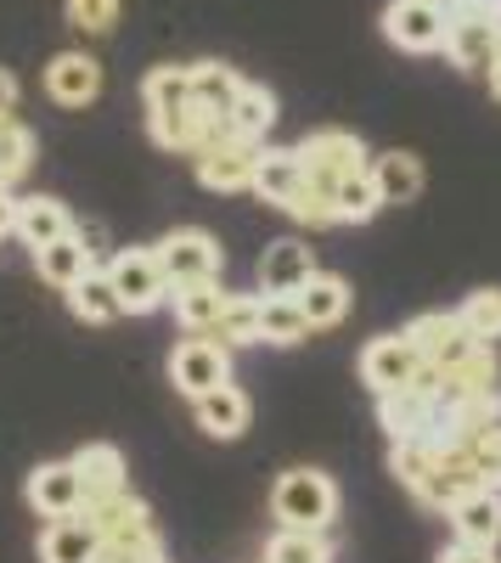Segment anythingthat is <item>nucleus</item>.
I'll list each match as a JSON object with an SVG mask.
<instances>
[{
	"mask_svg": "<svg viewBox=\"0 0 501 563\" xmlns=\"http://www.w3.org/2000/svg\"><path fill=\"white\" fill-rule=\"evenodd\" d=\"M270 512L288 530H327L338 519V485L315 474V467H288L277 490H270Z\"/></svg>",
	"mask_w": 501,
	"mask_h": 563,
	"instance_id": "obj_1",
	"label": "nucleus"
},
{
	"mask_svg": "<svg viewBox=\"0 0 501 563\" xmlns=\"http://www.w3.org/2000/svg\"><path fill=\"white\" fill-rule=\"evenodd\" d=\"M85 519L97 525V541L113 547V552H130V558H158L164 552L158 547V525H153V507L142 496H130V490H119V496H108L97 507H85Z\"/></svg>",
	"mask_w": 501,
	"mask_h": 563,
	"instance_id": "obj_2",
	"label": "nucleus"
},
{
	"mask_svg": "<svg viewBox=\"0 0 501 563\" xmlns=\"http://www.w3.org/2000/svg\"><path fill=\"white\" fill-rule=\"evenodd\" d=\"M108 276H113V288H119V299H124L130 316H147V310L169 305V276H164L158 249H119L113 265H108Z\"/></svg>",
	"mask_w": 501,
	"mask_h": 563,
	"instance_id": "obj_3",
	"label": "nucleus"
},
{
	"mask_svg": "<svg viewBox=\"0 0 501 563\" xmlns=\"http://www.w3.org/2000/svg\"><path fill=\"white\" fill-rule=\"evenodd\" d=\"M169 378H175V389L187 395V400H198V395H209V389H220V384H232V344H220V339H209V333L175 344Z\"/></svg>",
	"mask_w": 501,
	"mask_h": 563,
	"instance_id": "obj_4",
	"label": "nucleus"
},
{
	"mask_svg": "<svg viewBox=\"0 0 501 563\" xmlns=\"http://www.w3.org/2000/svg\"><path fill=\"white\" fill-rule=\"evenodd\" d=\"M383 34H389V45H400V52H445L450 7H439V0H389Z\"/></svg>",
	"mask_w": 501,
	"mask_h": 563,
	"instance_id": "obj_5",
	"label": "nucleus"
},
{
	"mask_svg": "<svg viewBox=\"0 0 501 563\" xmlns=\"http://www.w3.org/2000/svg\"><path fill=\"white\" fill-rule=\"evenodd\" d=\"M299 158H304V175L315 186H333V192H338V180L372 169L367 147H360V135H349V130H315V135H304L299 141Z\"/></svg>",
	"mask_w": 501,
	"mask_h": 563,
	"instance_id": "obj_6",
	"label": "nucleus"
},
{
	"mask_svg": "<svg viewBox=\"0 0 501 563\" xmlns=\"http://www.w3.org/2000/svg\"><path fill=\"white\" fill-rule=\"evenodd\" d=\"M423 366L428 361L417 355L412 339H405V333H383V339H372L367 350H360V384H367L372 395H389V389L417 384Z\"/></svg>",
	"mask_w": 501,
	"mask_h": 563,
	"instance_id": "obj_7",
	"label": "nucleus"
},
{
	"mask_svg": "<svg viewBox=\"0 0 501 563\" xmlns=\"http://www.w3.org/2000/svg\"><path fill=\"white\" fill-rule=\"evenodd\" d=\"M405 339L417 344V355H423L428 366H450V361H463L468 350L485 344V339L468 333V321H463L457 310H423L412 327H405Z\"/></svg>",
	"mask_w": 501,
	"mask_h": 563,
	"instance_id": "obj_8",
	"label": "nucleus"
},
{
	"mask_svg": "<svg viewBox=\"0 0 501 563\" xmlns=\"http://www.w3.org/2000/svg\"><path fill=\"white\" fill-rule=\"evenodd\" d=\"M158 260H164V276H169V288H180V282H209L220 276V243L209 238V231L187 225V231H169V238L158 243Z\"/></svg>",
	"mask_w": 501,
	"mask_h": 563,
	"instance_id": "obj_9",
	"label": "nucleus"
},
{
	"mask_svg": "<svg viewBox=\"0 0 501 563\" xmlns=\"http://www.w3.org/2000/svg\"><path fill=\"white\" fill-rule=\"evenodd\" d=\"M29 507L40 512V519H68V512H85V485H79V467L74 456L68 462H40L29 485H23Z\"/></svg>",
	"mask_w": 501,
	"mask_h": 563,
	"instance_id": "obj_10",
	"label": "nucleus"
},
{
	"mask_svg": "<svg viewBox=\"0 0 501 563\" xmlns=\"http://www.w3.org/2000/svg\"><path fill=\"white\" fill-rule=\"evenodd\" d=\"M45 97L57 108H90L102 97V63L90 52H57L45 63Z\"/></svg>",
	"mask_w": 501,
	"mask_h": 563,
	"instance_id": "obj_11",
	"label": "nucleus"
},
{
	"mask_svg": "<svg viewBox=\"0 0 501 563\" xmlns=\"http://www.w3.org/2000/svg\"><path fill=\"white\" fill-rule=\"evenodd\" d=\"M198 180L209 186V192H254V164H259V141H220V147L198 153Z\"/></svg>",
	"mask_w": 501,
	"mask_h": 563,
	"instance_id": "obj_12",
	"label": "nucleus"
},
{
	"mask_svg": "<svg viewBox=\"0 0 501 563\" xmlns=\"http://www.w3.org/2000/svg\"><path fill=\"white\" fill-rule=\"evenodd\" d=\"M479 485H485V479H479V467H474V456H468V451H463L457 440H450V445L439 451V462H434V474H428V485L417 490V501H423V507H445V512H450V507H457L463 496H474Z\"/></svg>",
	"mask_w": 501,
	"mask_h": 563,
	"instance_id": "obj_13",
	"label": "nucleus"
},
{
	"mask_svg": "<svg viewBox=\"0 0 501 563\" xmlns=\"http://www.w3.org/2000/svg\"><path fill=\"white\" fill-rule=\"evenodd\" d=\"M192 411H198V429L209 440H243L248 434V417H254V406H248V395L237 384H220V389L198 395Z\"/></svg>",
	"mask_w": 501,
	"mask_h": 563,
	"instance_id": "obj_14",
	"label": "nucleus"
},
{
	"mask_svg": "<svg viewBox=\"0 0 501 563\" xmlns=\"http://www.w3.org/2000/svg\"><path fill=\"white\" fill-rule=\"evenodd\" d=\"M315 276V254L299 238H282L259 254V294H299Z\"/></svg>",
	"mask_w": 501,
	"mask_h": 563,
	"instance_id": "obj_15",
	"label": "nucleus"
},
{
	"mask_svg": "<svg viewBox=\"0 0 501 563\" xmlns=\"http://www.w3.org/2000/svg\"><path fill=\"white\" fill-rule=\"evenodd\" d=\"M299 186H304V158H299V147H259V164H254V192H259V203L288 209Z\"/></svg>",
	"mask_w": 501,
	"mask_h": 563,
	"instance_id": "obj_16",
	"label": "nucleus"
},
{
	"mask_svg": "<svg viewBox=\"0 0 501 563\" xmlns=\"http://www.w3.org/2000/svg\"><path fill=\"white\" fill-rule=\"evenodd\" d=\"M496 378H501L496 350L479 344V350H468L463 361L439 366V406H457V400H468V395H485V389H496Z\"/></svg>",
	"mask_w": 501,
	"mask_h": 563,
	"instance_id": "obj_17",
	"label": "nucleus"
},
{
	"mask_svg": "<svg viewBox=\"0 0 501 563\" xmlns=\"http://www.w3.org/2000/svg\"><path fill=\"white\" fill-rule=\"evenodd\" d=\"M74 467H79V485H85V507H97V501L130 490V474H124L119 445H79V451H74Z\"/></svg>",
	"mask_w": 501,
	"mask_h": 563,
	"instance_id": "obj_18",
	"label": "nucleus"
},
{
	"mask_svg": "<svg viewBox=\"0 0 501 563\" xmlns=\"http://www.w3.org/2000/svg\"><path fill=\"white\" fill-rule=\"evenodd\" d=\"M457 541H479V547H496L501 541V490L496 485H479L474 496H463L457 507L445 512Z\"/></svg>",
	"mask_w": 501,
	"mask_h": 563,
	"instance_id": "obj_19",
	"label": "nucleus"
},
{
	"mask_svg": "<svg viewBox=\"0 0 501 563\" xmlns=\"http://www.w3.org/2000/svg\"><path fill=\"white\" fill-rule=\"evenodd\" d=\"M97 525L85 512H68V519H52L40 536V563H90L97 558Z\"/></svg>",
	"mask_w": 501,
	"mask_h": 563,
	"instance_id": "obj_20",
	"label": "nucleus"
},
{
	"mask_svg": "<svg viewBox=\"0 0 501 563\" xmlns=\"http://www.w3.org/2000/svg\"><path fill=\"white\" fill-rule=\"evenodd\" d=\"M315 333L310 316L299 310L293 294H259V344H277V350H293Z\"/></svg>",
	"mask_w": 501,
	"mask_h": 563,
	"instance_id": "obj_21",
	"label": "nucleus"
},
{
	"mask_svg": "<svg viewBox=\"0 0 501 563\" xmlns=\"http://www.w3.org/2000/svg\"><path fill=\"white\" fill-rule=\"evenodd\" d=\"M68 310H74L79 321H90V327H108V321L124 316V299H119V288H113V276L97 265V271H85L74 288H68Z\"/></svg>",
	"mask_w": 501,
	"mask_h": 563,
	"instance_id": "obj_22",
	"label": "nucleus"
},
{
	"mask_svg": "<svg viewBox=\"0 0 501 563\" xmlns=\"http://www.w3.org/2000/svg\"><path fill=\"white\" fill-rule=\"evenodd\" d=\"M169 305H175V321L187 327V333H209V327L220 321V310H225V288H220V276L180 282V288H169Z\"/></svg>",
	"mask_w": 501,
	"mask_h": 563,
	"instance_id": "obj_23",
	"label": "nucleus"
},
{
	"mask_svg": "<svg viewBox=\"0 0 501 563\" xmlns=\"http://www.w3.org/2000/svg\"><path fill=\"white\" fill-rule=\"evenodd\" d=\"M496 34H501V23L450 18V34H445V57L457 63V68H468V74H479V68H490V63H496Z\"/></svg>",
	"mask_w": 501,
	"mask_h": 563,
	"instance_id": "obj_24",
	"label": "nucleus"
},
{
	"mask_svg": "<svg viewBox=\"0 0 501 563\" xmlns=\"http://www.w3.org/2000/svg\"><path fill=\"white\" fill-rule=\"evenodd\" d=\"M293 299H299V310L310 316V327H338V321L349 316V282L333 276V271H315Z\"/></svg>",
	"mask_w": 501,
	"mask_h": 563,
	"instance_id": "obj_25",
	"label": "nucleus"
},
{
	"mask_svg": "<svg viewBox=\"0 0 501 563\" xmlns=\"http://www.w3.org/2000/svg\"><path fill=\"white\" fill-rule=\"evenodd\" d=\"M34 265H40V276L52 282V288H63V294H68L85 271H97V254L85 249V238H74V231H68V238L45 243V249L34 254Z\"/></svg>",
	"mask_w": 501,
	"mask_h": 563,
	"instance_id": "obj_26",
	"label": "nucleus"
},
{
	"mask_svg": "<svg viewBox=\"0 0 501 563\" xmlns=\"http://www.w3.org/2000/svg\"><path fill=\"white\" fill-rule=\"evenodd\" d=\"M74 231V220H68V209L57 203V198H23V209H18V238H23V249H45V243H57V238H68Z\"/></svg>",
	"mask_w": 501,
	"mask_h": 563,
	"instance_id": "obj_27",
	"label": "nucleus"
},
{
	"mask_svg": "<svg viewBox=\"0 0 501 563\" xmlns=\"http://www.w3.org/2000/svg\"><path fill=\"white\" fill-rule=\"evenodd\" d=\"M439 451H445V445H439L434 434H412V440H394V445H389V474H394V479H400L405 490L417 496V490L428 485V474H434Z\"/></svg>",
	"mask_w": 501,
	"mask_h": 563,
	"instance_id": "obj_28",
	"label": "nucleus"
},
{
	"mask_svg": "<svg viewBox=\"0 0 501 563\" xmlns=\"http://www.w3.org/2000/svg\"><path fill=\"white\" fill-rule=\"evenodd\" d=\"M372 180H378V192H383V203H412L417 192H423V158L417 153H383V158H372Z\"/></svg>",
	"mask_w": 501,
	"mask_h": 563,
	"instance_id": "obj_29",
	"label": "nucleus"
},
{
	"mask_svg": "<svg viewBox=\"0 0 501 563\" xmlns=\"http://www.w3.org/2000/svg\"><path fill=\"white\" fill-rule=\"evenodd\" d=\"M142 102H147V113H187L192 108V68L158 63L142 79Z\"/></svg>",
	"mask_w": 501,
	"mask_h": 563,
	"instance_id": "obj_30",
	"label": "nucleus"
},
{
	"mask_svg": "<svg viewBox=\"0 0 501 563\" xmlns=\"http://www.w3.org/2000/svg\"><path fill=\"white\" fill-rule=\"evenodd\" d=\"M270 124H277V97H270L265 85H248V79H243L237 102H232V130H237L243 141H259V147H265Z\"/></svg>",
	"mask_w": 501,
	"mask_h": 563,
	"instance_id": "obj_31",
	"label": "nucleus"
},
{
	"mask_svg": "<svg viewBox=\"0 0 501 563\" xmlns=\"http://www.w3.org/2000/svg\"><path fill=\"white\" fill-rule=\"evenodd\" d=\"M237 90H243L237 68H225V63H192V102L203 113H232Z\"/></svg>",
	"mask_w": 501,
	"mask_h": 563,
	"instance_id": "obj_32",
	"label": "nucleus"
},
{
	"mask_svg": "<svg viewBox=\"0 0 501 563\" xmlns=\"http://www.w3.org/2000/svg\"><path fill=\"white\" fill-rule=\"evenodd\" d=\"M209 339H220V344H259V299L254 294H225V310H220V321L209 327Z\"/></svg>",
	"mask_w": 501,
	"mask_h": 563,
	"instance_id": "obj_33",
	"label": "nucleus"
},
{
	"mask_svg": "<svg viewBox=\"0 0 501 563\" xmlns=\"http://www.w3.org/2000/svg\"><path fill=\"white\" fill-rule=\"evenodd\" d=\"M265 563H333V541L322 530H277L265 547Z\"/></svg>",
	"mask_w": 501,
	"mask_h": 563,
	"instance_id": "obj_34",
	"label": "nucleus"
},
{
	"mask_svg": "<svg viewBox=\"0 0 501 563\" xmlns=\"http://www.w3.org/2000/svg\"><path fill=\"white\" fill-rule=\"evenodd\" d=\"M378 209H383V192H378L372 169H360V175L338 180V225H367Z\"/></svg>",
	"mask_w": 501,
	"mask_h": 563,
	"instance_id": "obj_35",
	"label": "nucleus"
},
{
	"mask_svg": "<svg viewBox=\"0 0 501 563\" xmlns=\"http://www.w3.org/2000/svg\"><path fill=\"white\" fill-rule=\"evenodd\" d=\"M288 214H293L299 225H310V231H322V225H338V192H333V186H315V180L304 175V186L293 192Z\"/></svg>",
	"mask_w": 501,
	"mask_h": 563,
	"instance_id": "obj_36",
	"label": "nucleus"
},
{
	"mask_svg": "<svg viewBox=\"0 0 501 563\" xmlns=\"http://www.w3.org/2000/svg\"><path fill=\"white\" fill-rule=\"evenodd\" d=\"M34 164V135L7 113L0 119V186H12V180H23V169Z\"/></svg>",
	"mask_w": 501,
	"mask_h": 563,
	"instance_id": "obj_37",
	"label": "nucleus"
},
{
	"mask_svg": "<svg viewBox=\"0 0 501 563\" xmlns=\"http://www.w3.org/2000/svg\"><path fill=\"white\" fill-rule=\"evenodd\" d=\"M457 316L468 321V333H474V339L496 344V339H501V288H479V294H468Z\"/></svg>",
	"mask_w": 501,
	"mask_h": 563,
	"instance_id": "obj_38",
	"label": "nucleus"
},
{
	"mask_svg": "<svg viewBox=\"0 0 501 563\" xmlns=\"http://www.w3.org/2000/svg\"><path fill=\"white\" fill-rule=\"evenodd\" d=\"M457 445L474 456L479 479L501 490V422H490V429H474V434H468V440H457Z\"/></svg>",
	"mask_w": 501,
	"mask_h": 563,
	"instance_id": "obj_39",
	"label": "nucleus"
},
{
	"mask_svg": "<svg viewBox=\"0 0 501 563\" xmlns=\"http://www.w3.org/2000/svg\"><path fill=\"white\" fill-rule=\"evenodd\" d=\"M63 18H68V29H79V34H113L119 0H68Z\"/></svg>",
	"mask_w": 501,
	"mask_h": 563,
	"instance_id": "obj_40",
	"label": "nucleus"
},
{
	"mask_svg": "<svg viewBox=\"0 0 501 563\" xmlns=\"http://www.w3.org/2000/svg\"><path fill=\"white\" fill-rule=\"evenodd\" d=\"M434 563H496V547H479V541H457V547H445Z\"/></svg>",
	"mask_w": 501,
	"mask_h": 563,
	"instance_id": "obj_41",
	"label": "nucleus"
},
{
	"mask_svg": "<svg viewBox=\"0 0 501 563\" xmlns=\"http://www.w3.org/2000/svg\"><path fill=\"white\" fill-rule=\"evenodd\" d=\"M450 18H474V23H501V0H450Z\"/></svg>",
	"mask_w": 501,
	"mask_h": 563,
	"instance_id": "obj_42",
	"label": "nucleus"
},
{
	"mask_svg": "<svg viewBox=\"0 0 501 563\" xmlns=\"http://www.w3.org/2000/svg\"><path fill=\"white\" fill-rule=\"evenodd\" d=\"M18 198H12V186H0V238H18Z\"/></svg>",
	"mask_w": 501,
	"mask_h": 563,
	"instance_id": "obj_43",
	"label": "nucleus"
},
{
	"mask_svg": "<svg viewBox=\"0 0 501 563\" xmlns=\"http://www.w3.org/2000/svg\"><path fill=\"white\" fill-rule=\"evenodd\" d=\"M12 108H18V79H12L7 68H0V119H7Z\"/></svg>",
	"mask_w": 501,
	"mask_h": 563,
	"instance_id": "obj_44",
	"label": "nucleus"
},
{
	"mask_svg": "<svg viewBox=\"0 0 501 563\" xmlns=\"http://www.w3.org/2000/svg\"><path fill=\"white\" fill-rule=\"evenodd\" d=\"M90 563H142V558H130V552H113V547H97V558Z\"/></svg>",
	"mask_w": 501,
	"mask_h": 563,
	"instance_id": "obj_45",
	"label": "nucleus"
},
{
	"mask_svg": "<svg viewBox=\"0 0 501 563\" xmlns=\"http://www.w3.org/2000/svg\"><path fill=\"white\" fill-rule=\"evenodd\" d=\"M490 97L501 102V68H490Z\"/></svg>",
	"mask_w": 501,
	"mask_h": 563,
	"instance_id": "obj_46",
	"label": "nucleus"
},
{
	"mask_svg": "<svg viewBox=\"0 0 501 563\" xmlns=\"http://www.w3.org/2000/svg\"><path fill=\"white\" fill-rule=\"evenodd\" d=\"M490 68H501V34H496V63H490ZM490 68H485V74H490Z\"/></svg>",
	"mask_w": 501,
	"mask_h": 563,
	"instance_id": "obj_47",
	"label": "nucleus"
},
{
	"mask_svg": "<svg viewBox=\"0 0 501 563\" xmlns=\"http://www.w3.org/2000/svg\"><path fill=\"white\" fill-rule=\"evenodd\" d=\"M142 563H169V558H164V552H158V558H142Z\"/></svg>",
	"mask_w": 501,
	"mask_h": 563,
	"instance_id": "obj_48",
	"label": "nucleus"
},
{
	"mask_svg": "<svg viewBox=\"0 0 501 563\" xmlns=\"http://www.w3.org/2000/svg\"><path fill=\"white\" fill-rule=\"evenodd\" d=\"M439 7H450V0H439Z\"/></svg>",
	"mask_w": 501,
	"mask_h": 563,
	"instance_id": "obj_49",
	"label": "nucleus"
}]
</instances>
